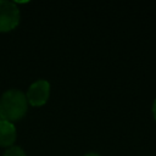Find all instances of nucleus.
Segmentation results:
<instances>
[{
  "label": "nucleus",
  "instance_id": "obj_6",
  "mask_svg": "<svg viewBox=\"0 0 156 156\" xmlns=\"http://www.w3.org/2000/svg\"><path fill=\"white\" fill-rule=\"evenodd\" d=\"M152 115H154V118L156 121V99H155V101L152 104Z\"/></svg>",
  "mask_w": 156,
  "mask_h": 156
},
{
  "label": "nucleus",
  "instance_id": "obj_4",
  "mask_svg": "<svg viewBox=\"0 0 156 156\" xmlns=\"http://www.w3.org/2000/svg\"><path fill=\"white\" fill-rule=\"evenodd\" d=\"M16 128L12 122L2 119L0 122V145L10 147L16 140Z\"/></svg>",
  "mask_w": 156,
  "mask_h": 156
},
{
  "label": "nucleus",
  "instance_id": "obj_2",
  "mask_svg": "<svg viewBox=\"0 0 156 156\" xmlns=\"http://www.w3.org/2000/svg\"><path fill=\"white\" fill-rule=\"evenodd\" d=\"M21 13L17 5L9 0H0V32H10L20 23Z\"/></svg>",
  "mask_w": 156,
  "mask_h": 156
},
{
  "label": "nucleus",
  "instance_id": "obj_8",
  "mask_svg": "<svg viewBox=\"0 0 156 156\" xmlns=\"http://www.w3.org/2000/svg\"><path fill=\"white\" fill-rule=\"evenodd\" d=\"M2 119H4V118H2V117H1V115H0V122H1Z\"/></svg>",
  "mask_w": 156,
  "mask_h": 156
},
{
  "label": "nucleus",
  "instance_id": "obj_5",
  "mask_svg": "<svg viewBox=\"0 0 156 156\" xmlns=\"http://www.w3.org/2000/svg\"><path fill=\"white\" fill-rule=\"evenodd\" d=\"M4 156H27V155H26V152H24V150L22 147L12 145V146L6 149Z\"/></svg>",
  "mask_w": 156,
  "mask_h": 156
},
{
  "label": "nucleus",
  "instance_id": "obj_7",
  "mask_svg": "<svg viewBox=\"0 0 156 156\" xmlns=\"http://www.w3.org/2000/svg\"><path fill=\"white\" fill-rule=\"evenodd\" d=\"M84 156H100V155L96 154V152H88V154H85Z\"/></svg>",
  "mask_w": 156,
  "mask_h": 156
},
{
  "label": "nucleus",
  "instance_id": "obj_3",
  "mask_svg": "<svg viewBox=\"0 0 156 156\" xmlns=\"http://www.w3.org/2000/svg\"><path fill=\"white\" fill-rule=\"evenodd\" d=\"M50 96V84L45 79H39L32 83L26 94L27 101L35 107L43 106Z\"/></svg>",
  "mask_w": 156,
  "mask_h": 156
},
{
  "label": "nucleus",
  "instance_id": "obj_1",
  "mask_svg": "<svg viewBox=\"0 0 156 156\" xmlns=\"http://www.w3.org/2000/svg\"><path fill=\"white\" fill-rule=\"evenodd\" d=\"M27 106L26 94L18 89H9L0 98V115L9 122L21 119L27 112Z\"/></svg>",
  "mask_w": 156,
  "mask_h": 156
}]
</instances>
